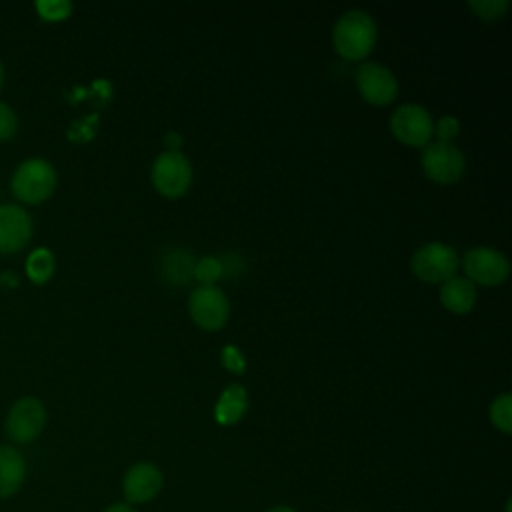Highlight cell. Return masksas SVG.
Returning a JSON list of instances; mask_svg holds the SVG:
<instances>
[{"instance_id":"8992f818","label":"cell","mask_w":512,"mask_h":512,"mask_svg":"<svg viewBox=\"0 0 512 512\" xmlns=\"http://www.w3.org/2000/svg\"><path fill=\"white\" fill-rule=\"evenodd\" d=\"M420 160L426 176L438 184H452L460 180L466 168L462 150L452 142H428L422 148Z\"/></svg>"},{"instance_id":"ac0fdd59","label":"cell","mask_w":512,"mask_h":512,"mask_svg":"<svg viewBox=\"0 0 512 512\" xmlns=\"http://www.w3.org/2000/svg\"><path fill=\"white\" fill-rule=\"evenodd\" d=\"M490 420L504 434L512 432V396L508 392L496 396L490 404Z\"/></svg>"},{"instance_id":"8fae6325","label":"cell","mask_w":512,"mask_h":512,"mask_svg":"<svg viewBox=\"0 0 512 512\" xmlns=\"http://www.w3.org/2000/svg\"><path fill=\"white\" fill-rule=\"evenodd\" d=\"M32 236V220L28 212L14 204L0 206V252H18Z\"/></svg>"},{"instance_id":"6da1fadb","label":"cell","mask_w":512,"mask_h":512,"mask_svg":"<svg viewBox=\"0 0 512 512\" xmlns=\"http://www.w3.org/2000/svg\"><path fill=\"white\" fill-rule=\"evenodd\" d=\"M336 52L346 60L366 58L376 44V22L364 10H348L342 14L332 32Z\"/></svg>"},{"instance_id":"603a6c76","label":"cell","mask_w":512,"mask_h":512,"mask_svg":"<svg viewBox=\"0 0 512 512\" xmlns=\"http://www.w3.org/2000/svg\"><path fill=\"white\" fill-rule=\"evenodd\" d=\"M458 132H460V124L454 116H442L434 124V134L438 136L436 142H452V138H456Z\"/></svg>"},{"instance_id":"4fadbf2b","label":"cell","mask_w":512,"mask_h":512,"mask_svg":"<svg viewBox=\"0 0 512 512\" xmlns=\"http://www.w3.org/2000/svg\"><path fill=\"white\" fill-rule=\"evenodd\" d=\"M196 258L186 248H166L160 254L158 270L166 284L170 286H186L194 278Z\"/></svg>"},{"instance_id":"5bb4252c","label":"cell","mask_w":512,"mask_h":512,"mask_svg":"<svg viewBox=\"0 0 512 512\" xmlns=\"http://www.w3.org/2000/svg\"><path fill=\"white\" fill-rule=\"evenodd\" d=\"M440 302L454 314H466L476 304V286L466 276H452L440 286Z\"/></svg>"},{"instance_id":"ba28073f","label":"cell","mask_w":512,"mask_h":512,"mask_svg":"<svg viewBox=\"0 0 512 512\" xmlns=\"http://www.w3.org/2000/svg\"><path fill=\"white\" fill-rule=\"evenodd\" d=\"M466 278L476 286H498L508 278V258L488 246H476L464 254Z\"/></svg>"},{"instance_id":"44dd1931","label":"cell","mask_w":512,"mask_h":512,"mask_svg":"<svg viewBox=\"0 0 512 512\" xmlns=\"http://www.w3.org/2000/svg\"><path fill=\"white\" fill-rule=\"evenodd\" d=\"M36 10L44 20H64L70 14L72 4L68 0H38Z\"/></svg>"},{"instance_id":"30bf717a","label":"cell","mask_w":512,"mask_h":512,"mask_svg":"<svg viewBox=\"0 0 512 512\" xmlns=\"http://www.w3.org/2000/svg\"><path fill=\"white\" fill-rule=\"evenodd\" d=\"M356 86L362 98L374 106L390 104L398 94L396 76L378 62H364L358 66Z\"/></svg>"},{"instance_id":"5b68a950","label":"cell","mask_w":512,"mask_h":512,"mask_svg":"<svg viewBox=\"0 0 512 512\" xmlns=\"http://www.w3.org/2000/svg\"><path fill=\"white\" fill-rule=\"evenodd\" d=\"M390 128L396 140L406 146H426L434 134L430 112L414 102L398 106L390 116Z\"/></svg>"},{"instance_id":"7c38bea8","label":"cell","mask_w":512,"mask_h":512,"mask_svg":"<svg viewBox=\"0 0 512 512\" xmlns=\"http://www.w3.org/2000/svg\"><path fill=\"white\" fill-rule=\"evenodd\" d=\"M162 484L160 468L150 462H138L124 476V496L130 504H142L152 500L162 490Z\"/></svg>"},{"instance_id":"7402d4cb","label":"cell","mask_w":512,"mask_h":512,"mask_svg":"<svg viewBox=\"0 0 512 512\" xmlns=\"http://www.w3.org/2000/svg\"><path fill=\"white\" fill-rule=\"evenodd\" d=\"M218 260H220V268H222L224 278H236L246 268L244 256L240 252H224V254L218 256Z\"/></svg>"},{"instance_id":"277c9868","label":"cell","mask_w":512,"mask_h":512,"mask_svg":"<svg viewBox=\"0 0 512 512\" xmlns=\"http://www.w3.org/2000/svg\"><path fill=\"white\" fill-rule=\"evenodd\" d=\"M412 272L424 282H446L456 276L460 266L458 252L442 242H428L420 246L410 260Z\"/></svg>"},{"instance_id":"ffe728a7","label":"cell","mask_w":512,"mask_h":512,"mask_svg":"<svg viewBox=\"0 0 512 512\" xmlns=\"http://www.w3.org/2000/svg\"><path fill=\"white\" fill-rule=\"evenodd\" d=\"M468 6L482 20H498L508 10V2L506 0H470Z\"/></svg>"},{"instance_id":"d4e9b609","label":"cell","mask_w":512,"mask_h":512,"mask_svg":"<svg viewBox=\"0 0 512 512\" xmlns=\"http://www.w3.org/2000/svg\"><path fill=\"white\" fill-rule=\"evenodd\" d=\"M14 132H16V114L8 104L0 102V140L12 138Z\"/></svg>"},{"instance_id":"9a60e30c","label":"cell","mask_w":512,"mask_h":512,"mask_svg":"<svg viewBox=\"0 0 512 512\" xmlns=\"http://www.w3.org/2000/svg\"><path fill=\"white\" fill-rule=\"evenodd\" d=\"M26 476V462L16 448L0 446V498L18 492Z\"/></svg>"},{"instance_id":"52a82bcc","label":"cell","mask_w":512,"mask_h":512,"mask_svg":"<svg viewBox=\"0 0 512 512\" xmlns=\"http://www.w3.org/2000/svg\"><path fill=\"white\" fill-rule=\"evenodd\" d=\"M188 312L196 326L204 330H220L228 320L230 304L218 286H198L188 298Z\"/></svg>"},{"instance_id":"e0dca14e","label":"cell","mask_w":512,"mask_h":512,"mask_svg":"<svg viewBox=\"0 0 512 512\" xmlns=\"http://www.w3.org/2000/svg\"><path fill=\"white\" fill-rule=\"evenodd\" d=\"M54 272V256L46 248H36L28 260H26V274L32 282L42 284L46 282Z\"/></svg>"},{"instance_id":"4316f807","label":"cell","mask_w":512,"mask_h":512,"mask_svg":"<svg viewBox=\"0 0 512 512\" xmlns=\"http://www.w3.org/2000/svg\"><path fill=\"white\" fill-rule=\"evenodd\" d=\"M106 512H136L130 504H112L110 508H106Z\"/></svg>"},{"instance_id":"83f0119b","label":"cell","mask_w":512,"mask_h":512,"mask_svg":"<svg viewBox=\"0 0 512 512\" xmlns=\"http://www.w3.org/2000/svg\"><path fill=\"white\" fill-rule=\"evenodd\" d=\"M266 512H294V510L290 506H274V508H270Z\"/></svg>"},{"instance_id":"d6986e66","label":"cell","mask_w":512,"mask_h":512,"mask_svg":"<svg viewBox=\"0 0 512 512\" xmlns=\"http://www.w3.org/2000/svg\"><path fill=\"white\" fill-rule=\"evenodd\" d=\"M194 278L200 286H212L218 278H222V268L218 256H204L194 264Z\"/></svg>"},{"instance_id":"f1b7e54d","label":"cell","mask_w":512,"mask_h":512,"mask_svg":"<svg viewBox=\"0 0 512 512\" xmlns=\"http://www.w3.org/2000/svg\"><path fill=\"white\" fill-rule=\"evenodd\" d=\"M2 78H4V68H2V62H0V86H2Z\"/></svg>"},{"instance_id":"7a4b0ae2","label":"cell","mask_w":512,"mask_h":512,"mask_svg":"<svg viewBox=\"0 0 512 512\" xmlns=\"http://www.w3.org/2000/svg\"><path fill=\"white\" fill-rule=\"evenodd\" d=\"M56 188V170L44 158L24 160L12 176V192L28 204L46 200Z\"/></svg>"},{"instance_id":"cb8c5ba5","label":"cell","mask_w":512,"mask_h":512,"mask_svg":"<svg viewBox=\"0 0 512 512\" xmlns=\"http://www.w3.org/2000/svg\"><path fill=\"white\" fill-rule=\"evenodd\" d=\"M220 358H222V364H224L228 370H232V372L242 374V372L246 370V360H244L242 352H240L234 344L224 346V348H222Z\"/></svg>"},{"instance_id":"3957f363","label":"cell","mask_w":512,"mask_h":512,"mask_svg":"<svg viewBox=\"0 0 512 512\" xmlns=\"http://www.w3.org/2000/svg\"><path fill=\"white\" fill-rule=\"evenodd\" d=\"M152 184L166 198H180L192 184V164L180 150H166L152 164Z\"/></svg>"},{"instance_id":"484cf974","label":"cell","mask_w":512,"mask_h":512,"mask_svg":"<svg viewBox=\"0 0 512 512\" xmlns=\"http://www.w3.org/2000/svg\"><path fill=\"white\" fill-rule=\"evenodd\" d=\"M180 142H182V138H180L176 132H170V134L166 136L168 150H178V148H180Z\"/></svg>"},{"instance_id":"2e32d148","label":"cell","mask_w":512,"mask_h":512,"mask_svg":"<svg viewBox=\"0 0 512 512\" xmlns=\"http://www.w3.org/2000/svg\"><path fill=\"white\" fill-rule=\"evenodd\" d=\"M248 408V394L244 386L240 384H230L228 388L222 390L216 406H214V416L218 424L230 426L236 424Z\"/></svg>"},{"instance_id":"9c48e42d","label":"cell","mask_w":512,"mask_h":512,"mask_svg":"<svg viewBox=\"0 0 512 512\" xmlns=\"http://www.w3.org/2000/svg\"><path fill=\"white\" fill-rule=\"evenodd\" d=\"M46 422V410L38 398L26 396L20 398L8 412L6 418V434L14 442H30L34 440Z\"/></svg>"}]
</instances>
